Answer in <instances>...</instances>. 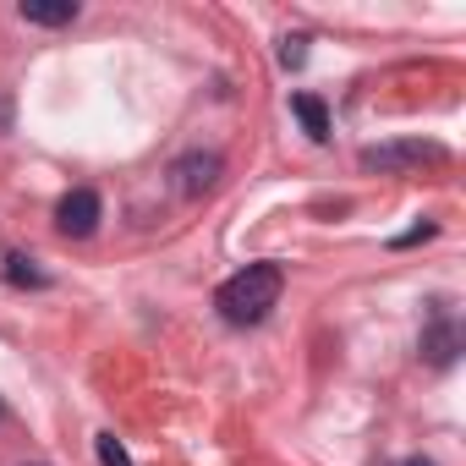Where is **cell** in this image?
Segmentation results:
<instances>
[{
  "mask_svg": "<svg viewBox=\"0 0 466 466\" xmlns=\"http://www.w3.org/2000/svg\"><path fill=\"white\" fill-rule=\"evenodd\" d=\"M219 170H225V159H219L214 148H187V154L170 165V176H176V192H181V198H203V192H214Z\"/></svg>",
  "mask_w": 466,
  "mask_h": 466,
  "instance_id": "obj_4",
  "label": "cell"
},
{
  "mask_svg": "<svg viewBox=\"0 0 466 466\" xmlns=\"http://www.w3.org/2000/svg\"><path fill=\"white\" fill-rule=\"evenodd\" d=\"M428 237H439V225L428 219V225H411L406 237H395V248H417V242H428Z\"/></svg>",
  "mask_w": 466,
  "mask_h": 466,
  "instance_id": "obj_11",
  "label": "cell"
},
{
  "mask_svg": "<svg viewBox=\"0 0 466 466\" xmlns=\"http://www.w3.org/2000/svg\"><path fill=\"white\" fill-rule=\"evenodd\" d=\"M417 351H422V362H428V368H455V362H461V351H466V329H461V319H455L450 308H433V319H428V329H422Z\"/></svg>",
  "mask_w": 466,
  "mask_h": 466,
  "instance_id": "obj_3",
  "label": "cell"
},
{
  "mask_svg": "<svg viewBox=\"0 0 466 466\" xmlns=\"http://www.w3.org/2000/svg\"><path fill=\"white\" fill-rule=\"evenodd\" d=\"M6 280H12V286H50L45 269H34V258H23V253L6 258Z\"/></svg>",
  "mask_w": 466,
  "mask_h": 466,
  "instance_id": "obj_8",
  "label": "cell"
},
{
  "mask_svg": "<svg viewBox=\"0 0 466 466\" xmlns=\"http://www.w3.org/2000/svg\"><path fill=\"white\" fill-rule=\"evenodd\" d=\"M357 165L368 176H406V170H422V165H444V143L433 137H395V143H368L357 154Z\"/></svg>",
  "mask_w": 466,
  "mask_h": 466,
  "instance_id": "obj_2",
  "label": "cell"
},
{
  "mask_svg": "<svg viewBox=\"0 0 466 466\" xmlns=\"http://www.w3.org/2000/svg\"><path fill=\"white\" fill-rule=\"evenodd\" d=\"M302 61H308V34H286V39H280V66L297 72Z\"/></svg>",
  "mask_w": 466,
  "mask_h": 466,
  "instance_id": "obj_10",
  "label": "cell"
},
{
  "mask_svg": "<svg viewBox=\"0 0 466 466\" xmlns=\"http://www.w3.org/2000/svg\"><path fill=\"white\" fill-rule=\"evenodd\" d=\"M23 23H34V28H72L77 23V0H23Z\"/></svg>",
  "mask_w": 466,
  "mask_h": 466,
  "instance_id": "obj_6",
  "label": "cell"
},
{
  "mask_svg": "<svg viewBox=\"0 0 466 466\" xmlns=\"http://www.w3.org/2000/svg\"><path fill=\"white\" fill-rule=\"evenodd\" d=\"M280 291H286V269H280L275 258H264V264H248V269L230 275V280L214 291V308H219L225 324L248 329V324H264V319H269V308L280 302Z\"/></svg>",
  "mask_w": 466,
  "mask_h": 466,
  "instance_id": "obj_1",
  "label": "cell"
},
{
  "mask_svg": "<svg viewBox=\"0 0 466 466\" xmlns=\"http://www.w3.org/2000/svg\"><path fill=\"white\" fill-rule=\"evenodd\" d=\"M291 116L302 121V132H308L313 143H329V110H324L319 94H291Z\"/></svg>",
  "mask_w": 466,
  "mask_h": 466,
  "instance_id": "obj_7",
  "label": "cell"
},
{
  "mask_svg": "<svg viewBox=\"0 0 466 466\" xmlns=\"http://www.w3.org/2000/svg\"><path fill=\"white\" fill-rule=\"evenodd\" d=\"M6 127H12V99L0 94V132H6Z\"/></svg>",
  "mask_w": 466,
  "mask_h": 466,
  "instance_id": "obj_12",
  "label": "cell"
},
{
  "mask_svg": "<svg viewBox=\"0 0 466 466\" xmlns=\"http://www.w3.org/2000/svg\"><path fill=\"white\" fill-rule=\"evenodd\" d=\"M400 466H439V461H428V455H406Z\"/></svg>",
  "mask_w": 466,
  "mask_h": 466,
  "instance_id": "obj_13",
  "label": "cell"
},
{
  "mask_svg": "<svg viewBox=\"0 0 466 466\" xmlns=\"http://www.w3.org/2000/svg\"><path fill=\"white\" fill-rule=\"evenodd\" d=\"M99 214H105L99 192H94V187H72V192L61 198V208H56V225L66 230V237H94V230H99Z\"/></svg>",
  "mask_w": 466,
  "mask_h": 466,
  "instance_id": "obj_5",
  "label": "cell"
},
{
  "mask_svg": "<svg viewBox=\"0 0 466 466\" xmlns=\"http://www.w3.org/2000/svg\"><path fill=\"white\" fill-rule=\"evenodd\" d=\"M94 455H99V466H132V455H127V444L116 433H99L94 439Z\"/></svg>",
  "mask_w": 466,
  "mask_h": 466,
  "instance_id": "obj_9",
  "label": "cell"
}]
</instances>
